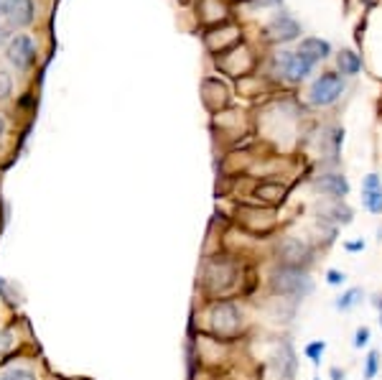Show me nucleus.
I'll list each match as a JSON object with an SVG mask.
<instances>
[{
	"mask_svg": "<svg viewBox=\"0 0 382 380\" xmlns=\"http://www.w3.org/2000/svg\"><path fill=\"white\" fill-rule=\"evenodd\" d=\"M0 380H41L34 368H8L6 372H0Z\"/></svg>",
	"mask_w": 382,
	"mask_h": 380,
	"instance_id": "nucleus-21",
	"label": "nucleus"
},
{
	"mask_svg": "<svg viewBox=\"0 0 382 380\" xmlns=\"http://www.w3.org/2000/svg\"><path fill=\"white\" fill-rule=\"evenodd\" d=\"M270 370L275 380H296L299 378V352L288 334H281L270 355Z\"/></svg>",
	"mask_w": 382,
	"mask_h": 380,
	"instance_id": "nucleus-7",
	"label": "nucleus"
},
{
	"mask_svg": "<svg viewBox=\"0 0 382 380\" xmlns=\"http://www.w3.org/2000/svg\"><path fill=\"white\" fill-rule=\"evenodd\" d=\"M299 51H303L308 59L319 64L321 59H329L332 46H329V41H321V39H314V36H311V39H303V41H301Z\"/></svg>",
	"mask_w": 382,
	"mask_h": 380,
	"instance_id": "nucleus-15",
	"label": "nucleus"
},
{
	"mask_svg": "<svg viewBox=\"0 0 382 380\" xmlns=\"http://www.w3.org/2000/svg\"><path fill=\"white\" fill-rule=\"evenodd\" d=\"M268 294L273 299H285L291 304H301L303 299L314 296L316 281L311 270L303 268H288V266H273L268 273Z\"/></svg>",
	"mask_w": 382,
	"mask_h": 380,
	"instance_id": "nucleus-3",
	"label": "nucleus"
},
{
	"mask_svg": "<svg viewBox=\"0 0 382 380\" xmlns=\"http://www.w3.org/2000/svg\"><path fill=\"white\" fill-rule=\"evenodd\" d=\"M344 253H349V255H357V253H365V248H367V240L365 237H357V240H347L344 243Z\"/></svg>",
	"mask_w": 382,
	"mask_h": 380,
	"instance_id": "nucleus-27",
	"label": "nucleus"
},
{
	"mask_svg": "<svg viewBox=\"0 0 382 380\" xmlns=\"http://www.w3.org/2000/svg\"><path fill=\"white\" fill-rule=\"evenodd\" d=\"M362 301H365V288L362 286H349L344 288L336 299H334V309L341 314H349L354 312L357 306H362Z\"/></svg>",
	"mask_w": 382,
	"mask_h": 380,
	"instance_id": "nucleus-13",
	"label": "nucleus"
},
{
	"mask_svg": "<svg viewBox=\"0 0 382 380\" xmlns=\"http://www.w3.org/2000/svg\"><path fill=\"white\" fill-rule=\"evenodd\" d=\"M372 304H374V309L380 312V327H382V296H374V299H372Z\"/></svg>",
	"mask_w": 382,
	"mask_h": 380,
	"instance_id": "nucleus-31",
	"label": "nucleus"
},
{
	"mask_svg": "<svg viewBox=\"0 0 382 380\" xmlns=\"http://www.w3.org/2000/svg\"><path fill=\"white\" fill-rule=\"evenodd\" d=\"M6 130H8V123H6V118H3V115H0V138H3V135H6Z\"/></svg>",
	"mask_w": 382,
	"mask_h": 380,
	"instance_id": "nucleus-33",
	"label": "nucleus"
},
{
	"mask_svg": "<svg viewBox=\"0 0 382 380\" xmlns=\"http://www.w3.org/2000/svg\"><path fill=\"white\" fill-rule=\"evenodd\" d=\"M347 273L339 268H329L324 273V281H326V286H332V288H341V286H347Z\"/></svg>",
	"mask_w": 382,
	"mask_h": 380,
	"instance_id": "nucleus-23",
	"label": "nucleus"
},
{
	"mask_svg": "<svg viewBox=\"0 0 382 380\" xmlns=\"http://www.w3.org/2000/svg\"><path fill=\"white\" fill-rule=\"evenodd\" d=\"M314 67L316 61L308 59L303 51H278L273 57V74H278L291 85L303 82L314 72Z\"/></svg>",
	"mask_w": 382,
	"mask_h": 380,
	"instance_id": "nucleus-5",
	"label": "nucleus"
},
{
	"mask_svg": "<svg viewBox=\"0 0 382 380\" xmlns=\"http://www.w3.org/2000/svg\"><path fill=\"white\" fill-rule=\"evenodd\" d=\"M382 370V352L380 350H367L365 360H362V380H374Z\"/></svg>",
	"mask_w": 382,
	"mask_h": 380,
	"instance_id": "nucleus-17",
	"label": "nucleus"
},
{
	"mask_svg": "<svg viewBox=\"0 0 382 380\" xmlns=\"http://www.w3.org/2000/svg\"><path fill=\"white\" fill-rule=\"evenodd\" d=\"M362 207L370 214H382V189H362Z\"/></svg>",
	"mask_w": 382,
	"mask_h": 380,
	"instance_id": "nucleus-20",
	"label": "nucleus"
},
{
	"mask_svg": "<svg viewBox=\"0 0 382 380\" xmlns=\"http://www.w3.org/2000/svg\"><path fill=\"white\" fill-rule=\"evenodd\" d=\"M6 41H10L8 28H6V26H0V46H3V43H6Z\"/></svg>",
	"mask_w": 382,
	"mask_h": 380,
	"instance_id": "nucleus-32",
	"label": "nucleus"
},
{
	"mask_svg": "<svg viewBox=\"0 0 382 380\" xmlns=\"http://www.w3.org/2000/svg\"><path fill=\"white\" fill-rule=\"evenodd\" d=\"M336 67H339L341 77H354L362 69V59H359V54H354V51H341L339 57H336Z\"/></svg>",
	"mask_w": 382,
	"mask_h": 380,
	"instance_id": "nucleus-16",
	"label": "nucleus"
},
{
	"mask_svg": "<svg viewBox=\"0 0 382 380\" xmlns=\"http://www.w3.org/2000/svg\"><path fill=\"white\" fill-rule=\"evenodd\" d=\"M242 283V266L234 261V255L217 253L204 261L199 273L201 294L209 296V301L214 299H232V294L240 291Z\"/></svg>",
	"mask_w": 382,
	"mask_h": 380,
	"instance_id": "nucleus-1",
	"label": "nucleus"
},
{
	"mask_svg": "<svg viewBox=\"0 0 382 380\" xmlns=\"http://www.w3.org/2000/svg\"><path fill=\"white\" fill-rule=\"evenodd\" d=\"M204 321H207V337H214L219 342H232V339L242 337L248 317L234 299H214V301H209Z\"/></svg>",
	"mask_w": 382,
	"mask_h": 380,
	"instance_id": "nucleus-2",
	"label": "nucleus"
},
{
	"mask_svg": "<svg viewBox=\"0 0 382 380\" xmlns=\"http://www.w3.org/2000/svg\"><path fill=\"white\" fill-rule=\"evenodd\" d=\"M0 299L6 301L8 306H18V296H16V291H13V286H10L8 281L0 276Z\"/></svg>",
	"mask_w": 382,
	"mask_h": 380,
	"instance_id": "nucleus-24",
	"label": "nucleus"
},
{
	"mask_svg": "<svg viewBox=\"0 0 382 380\" xmlns=\"http://www.w3.org/2000/svg\"><path fill=\"white\" fill-rule=\"evenodd\" d=\"M321 141H324V148H326V153H329L326 166H336V163H339L341 143H344V128H339V126L329 128V130L321 135Z\"/></svg>",
	"mask_w": 382,
	"mask_h": 380,
	"instance_id": "nucleus-14",
	"label": "nucleus"
},
{
	"mask_svg": "<svg viewBox=\"0 0 382 380\" xmlns=\"http://www.w3.org/2000/svg\"><path fill=\"white\" fill-rule=\"evenodd\" d=\"M6 23L8 28H26L34 23V0H6Z\"/></svg>",
	"mask_w": 382,
	"mask_h": 380,
	"instance_id": "nucleus-12",
	"label": "nucleus"
},
{
	"mask_svg": "<svg viewBox=\"0 0 382 380\" xmlns=\"http://www.w3.org/2000/svg\"><path fill=\"white\" fill-rule=\"evenodd\" d=\"M316 220H319V228L339 230L354 222V210L347 204V199H339V202H329L326 199L324 207L316 210Z\"/></svg>",
	"mask_w": 382,
	"mask_h": 380,
	"instance_id": "nucleus-9",
	"label": "nucleus"
},
{
	"mask_svg": "<svg viewBox=\"0 0 382 380\" xmlns=\"http://www.w3.org/2000/svg\"><path fill=\"white\" fill-rule=\"evenodd\" d=\"M6 57L18 72H28V69L34 67L36 61V43L31 36H13L8 41V49H6Z\"/></svg>",
	"mask_w": 382,
	"mask_h": 380,
	"instance_id": "nucleus-10",
	"label": "nucleus"
},
{
	"mask_svg": "<svg viewBox=\"0 0 382 380\" xmlns=\"http://www.w3.org/2000/svg\"><path fill=\"white\" fill-rule=\"evenodd\" d=\"M6 16V0H0V18Z\"/></svg>",
	"mask_w": 382,
	"mask_h": 380,
	"instance_id": "nucleus-34",
	"label": "nucleus"
},
{
	"mask_svg": "<svg viewBox=\"0 0 382 380\" xmlns=\"http://www.w3.org/2000/svg\"><path fill=\"white\" fill-rule=\"evenodd\" d=\"M362 189H382V177L380 174H367L362 179Z\"/></svg>",
	"mask_w": 382,
	"mask_h": 380,
	"instance_id": "nucleus-28",
	"label": "nucleus"
},
{
	"mask_svg": "<svg viewBox=\"0 0 382 380\" xmlns=\"http://www.w3.org/2000/svg\"><path fill=\"white\" fill-rule=\"evenodd\" d=\"M314 380H321V378H314Z\"/></svg>",
	"mask_w": 382,
	"mask_h": 380,
	"instance_id": "nucleus-36",
	"label": "nucleus"
},
{
	"mask_svg": "<svg viewBox=\"0 0 382 380\" xmlns=\"http://www.w3.org/2000/svg\"><path fill=\"white\" fill-rule=\"evenodd\" d=\"M301 34V23L291 13H278V16L265 26V36L270 41H293V39H299Z\"/></svg>",
	"mask_w": 382,
	"mask_h": 380,
	"instance_id": "nucleus-11",
	"label": "nucleus"
},
{
	"mask_svg": "<svg viewBox=\"0 0 382 380\" xmlns=\"http://www.w3.org/2000/svg\"><path fill=\"white\" fill-rule=\"evenodd\" d=\"M13 92V79H10L8 72H3L0 69V102H6Z\"/></svg>",
	"mask_w": 382,
	"mask_h": 380,
	"instance_id": "nucleus-26",
	"label": "nucleus"
},
{
	"mask_svg": "<svg viewBox=\"0 0 382 380\" xmlns=\"http://www.w3.org/2000/svg\"><path fill=\"white\" fill-rule=\"evenodd\" d=\"M13 345H16V334H13V330L0 327V355H6Z\"/></svg>",
	"mask_w": 382,
	"mask_h": 380,
	"instance_id": "nucleus-25",
	"label": "nucleus"
},
{
	"mask_svg": "<svg viewBox=\"0 0 382 380\" xmlns=\"http://www.w3.org/2000/svg\"><path fill=\"white\" fill-rule=\"evenodd\" d=\"M311 189H314L319 197H324L329 202H339V199H347L352 186H349V179L341 174V171H321L319 177L311 179Z\"/></svg>",
	"mask_w": 382,
	"mask_h": 380,
	"instance_id": "nucleus-8",
	"label": "nucleus"
},
{
	"mask_svg": "<svg viewBox=\"0 0 382 380\" xmlns=\"http://www.w3.org/2000/svg\"><path fill=\"white\" fill-rule=\"evenodd\" d=\"M283 0H252L255 8H273V6H281Z\"/></svg>",
	"mask_w": 382,
	"mask_h": 380,
	"instance_id": "nucleus-30",
	"label": "nucleus"
},
{
	"mask_svg": "<svg viewBox=\"0 0 382 380\" xmlns=\"http://www.w3.org/2000/svg\"><path fill=\"white\" fill-rule=\"evenodd\" d=\"M344 90H347L344 77L336 74V72H324V74H319L314 82H311L308 105H314V108H332V105L339 102Z\"/></svg>",
	"mask_w": 382,
	"mask_h": 380,
	"instance_id": "nucleus-6",
	"label": "nucleus"
},
{
	"mask_svg": "<svg viewBox=\"0 0 382 380\" xmlns=\"http://www.w3.org/2000/svg\"><path fill=\"white\" fill-rule=\"evenodd\" d=\"M326 350H329L326 339H311V342H306V345H303V357H306V360L314 365V368H319V365H321V360H324V355H326Z\"/></svg>",
	"mask_w": 382,
	"mask_h": 380,
	"instance_id": "nucleus-18",
	"label": "nucleus"
},
{
	"mask_svg": "<svg viewBox=\"0 0 382 380\" xmlns=\"http://www.w3.org/2000/svg\"><path fill=\"white\" fill-rule=\"evenodd\" d=\"M316 253H319V246L311 243L308 237L281 235L273 243L275 266H288V268L311 270V266L316 263Z\"/></svg>",
	"mask_w": 382,
	"mask_h": 380,
	"instance_id": "nucleus-4",
	"label": "nucleus"
},
{
	"mask_svg": "<svg viewBox=\"0 0 382 380\" xmlns=\"http://www.w3.org/2000/svg\"><path fill=\"white\" fill-rule=\"evenodd\" d=\"M370 342H372V330L367 324H359L357 330H354V334H352V347L354 350H367Z\"/></svg>",
	"mask_w": 382,
	"mask_h": 380,
	"instance_id": "nucleus-22",
	"label": "nucleus"
},
{
	"mask_svg": "<svg viewBox=\"0 0 382 380\" xmlns=\"http://www.w3.org/2000/svg\"><path fill=\"white\" fill-rule=\"evenodd\" d=\"M377 240H380V243H382V225H380V228H377Z\"/></svg>",
	"mask_w": 382,
	"mask_h": 380,
	"instance_id": "nucleus-35",
	"label": "nucleus"
},
{
	"mask_svg": "<svg viewBox=\"0 0 382 380\" xmlns=\"http://www.w3.org/2000/svg\"><path fill=\"white\" fill-rule=\"evenodd\" d=\"M329 380H347V370L341 365H332L329 368Z\"/></svg>",
	"mask_w": 382,
	"mask_h": 380,
	"instance_id": "nucleus-29",
	"label": "nucleus"
},
{
	"mask_svg": "<svg viewBox=\"0 0 382 380\" xmlns=\"http://www.w3.org/2000/svg\"><path fill=\"white\" fill-rule=\"evenodd\" d=\"M283 194H285V186L275 184V181L260 184L258 189H255V197H258L260 202H278V199H283Z\"/></svg>",
	"mask_w": 382,
	"mask_h": 380,
	"instance_id": "nucleus-19",
	"label": "nucleus"
}]
</instances>
